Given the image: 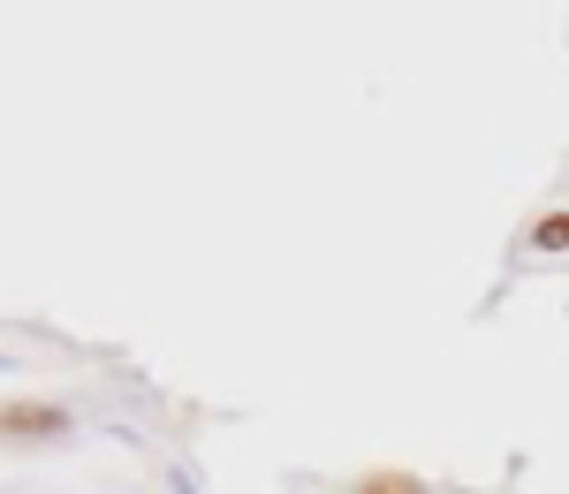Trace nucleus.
Instances as JSON below:
<instances>
[{
    "mask_svg": "<svg viewBox=\"0 0 569 494\" xmlns=\"http://www.w3.org/2000/svg\"><path fill=\"white\" fill-rule=\"evenodd\" d=\"M539 244H547V251H562V244H569V214H555V221H539Z\"/></svg>",
    "mask_w": 569,
    "mask_h": 494,
    "instance_id": "obj_1",
    "label": "nucleus"
},
{
    "mask_svg": "<svg viewBox=\"0 0 569 494\" xmlns=\"http://www.w3.org/2000/svg\"><path fill=\"white\" fill-rule=\"evenodd\" d=\"M365 494H418V480H388L380 472V480H365Z\"/></svg>",
    "mask_w": 569,
    "mask_h": 494,
    "instance_id": "obj_2",
    "label": "nucleus"
}]
</instances>
